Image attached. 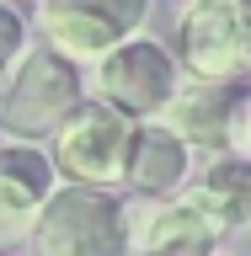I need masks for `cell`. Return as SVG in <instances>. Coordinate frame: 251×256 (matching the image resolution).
Wrapping results in <instances>:
<instances>
[{
  "label": "cell",
  "instance_id": "obj_1",
  "mask_svg": "<svg viewBox=\"0 0 251 256\" xmlns=\"http://www.w3.org/2000/svg\"><path fill=\"white\" fill-rule=\"evenodd\" d=\"M86 102V80L54 48L27 43L22 59L0 75V139L6 144H43L70 112Z\"/></svg>",
  "mask_w": 251,
  "mask_h": 256
},
{
  "label": "cell",
  "instance_id": "obj_2",
  "mask_svg": "<svg viewBox=\"0 0 251 256\" xmlns=\"http://www.w3.org/2000/svg\"><path fill=\"white\" fill-rule=\"evenodd\" d=\"M32 256H128V208L118 192L54 187L27 230Z\"/></svg>",
  "mask_w": 251,
  "mask_h": 256
},
{
  "label": "cell",
  "instance_id": "obj_3",
  "mask_svg": "<svg viewBox=\"0 0 251 256\" xmlns=\"http://www.w3.org/2000/svg\"><path fill=\"white\" fill-rule=\"evenodd\" d=\"M171 59L198 86H246L251 0H187V11L176 22Z\"/></svg>",
  "mask_w": 251,
  "mask_h": 256
},
{
  "label": "cell",
  "instance_id": "obj_4",
  "mask_svg": "<svg viewBox=\"0 0 251 256\" xmlns=\"http://www.w3.org/2000/svg\"><path fill=\"white\" fill-rule=\"evenodd\" d=\"M128 139H134V123L86 96V102H80L54 134H48V150H43V155H48V166H54V176H59L64 187L112 192V187H123Z\"/></svg>",
  "mask_w": 251,
  "mask_h": 256
},
{
  "label": "cell",
  "instance_id": "obj_5",
  "mask_svg": "<svg viewBox=\"0 0 251 256\" xmlns=\"http://www.w3.org/2000/svg\"><path fill=\"white\" fill-rule=\"evenodd\" d=\"M176 86H182V70H176L171 48L144 32L91 64V102L112 107L128 123H155Z\"/></svg>",
  "mask_w": 251,
  "mask_h": 256
},
{
  "label": "cell",
  "instance_id": "obj_6",
  "mask_svg": "<svg viewBox=\"0 0 251 256\" xmlns=\"http://www.w3.org/2000/svg\"><path fill=\"white\" fill-rule=\"evenodd\" d=\"M144 22H150V0H43L38 6L43 48H54L75 70L96 64L128 38H139Z\"/></svg>",
  "mask_w": 251,
  "mask_h": 256
},
{
  "label": "cell",
  "instance_id": "obj_7",
  "mask_svg": "<svg viewBox=\"0 0 251 256\" xmlns=\"http://www.w3.org/2000/svg\"><path fill=\"white\" fill-rule=\"evenodd\" d=\"M182 150L203 155H235L246 160V86H198L182 80L171 102L155 118Z\"/></svg>",
  "mask_w": 251,
  "mask_h": 256
},
{
  "label": "cell",
  "instance_id": "obj_8",
  "mask_svg": "<svg viewBox=\"0 0 251 256\" xmlns=\"http://www.w3.org/2000/svg\"><path fill=\"white\" fill-rule=\"evenodd\" d=\"M54 187H59V176L48 166L43 144H0V246L27 240L32 219Z\"/></svg>",
  "mask_w": 251,
  "mask_h": 256
},
{
  "label": "cell",
  "instance_id": "obj_9",
  "mask_svg": "<svg viewBox=\"0 0 251 256\" xmlns=\"http://www.w3.org/2000/svg\"><path fill=\"white\" fill-rule=\"evenodd\" d=\"M176 198L198 214V219L214 230V235H230V230H240L246 224V208H251V171L246 160L235 155H214L208 160V171L198 176V182H182L176 187Z\"/></svg>",
  "mask_w": 251,
  "mask_h": 256
},
{
  "label": "cell",
  "instance_id": "obj_10",
  "mask_svg": "<svg viewBox=\"0 0 251 256\" xmlns=\"http://www.w3.org/2000/svg\"><path fill=\"white\" fill-rule=\"evenodd\" d=\"M128 246H139V256H219V235L182 198H160L139 224L128 219Z\"/></svg>",
  "mask_w": 251,
  "mask_h": 256
},
{
  "label": "cell",
  "instance_id": "obj_11",
  "mask_svg": "<svg viewBox=\"0 0 251 256\" xmlns=\"http://www.w3.org/2000/svg\"><path fill=\"white\" fill-rule=\"evenodd\" d=\"M187 171H192V155L160 123H134L128 160H123V187L144 192V198H176Z\"/></svg>",
  "mask_w": 251,
  "mask_h": 256
},
{
  "label": "cell",
  "instance_id": "obj_12",
  "mask_svg": "<svg viewBox=\"0 0 251 256\" xmlns=\"http://www.w3.org/2000/svg\"><path fill=\"white\" fill-rule=\"evenodd\" d=\"M22 48H27V16L0 0V75L22 59Z\"/></svg>",
  "mask_w": 251,
  "mask_h": 256
},
{
  "label": "cell",
  "instance_id": "obj_13",
  "mask_svg": "<svg viewBox=\"0 0 251 256\" xmlns=\"http://www.w3.org/2000/svg\"><path fill=\"white\" fill-rule=\"evenodd\" d=\"M27 6H32V11H38V6H43V0H27Z\"/></svg>",
  "mask_w": 251,
  "mask_h": 256
},
{
  "label": "cell",
  "instance_id": "obj_14",
  "mask_svg": "<svg viewBox=\"0 0 251 256\" xmlns=\"http://www.w3.org/2000/svg\"><path fill=\"white\" fill-rule=\"evenodd\" d=\"M0 144H6V139H0Z\"/></svg>",
  "mask_w": 251,
  "mask_h": 256
}]
</instances>
